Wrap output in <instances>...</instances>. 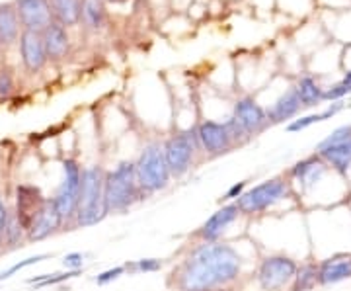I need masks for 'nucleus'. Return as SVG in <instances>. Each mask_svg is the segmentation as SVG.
<instances>
[{
  "mask_svg": "<svg viewBox=\"0 0 351 291\" xmlns=\"http://www.w3.org/2000/svg\"><path fill=\"white\" fill-rule=\"evenodd\" d=\"M10 211H8V207H6V203L2 202V198H0V241H2V237H4V231H6V225H8V221H10Z\"/></svg>",
  "mask_w": 351,
  "mask_h": 291,
  "instance_id": "obj_36",
  "label": "nucleus"
},
{
  "mask_svg": "<svg viewBox=\"0 0 351 291\" xmlns=\"http://www.w3.org/2000/svg\"><path fill=\"white\" fill-rule=\"evenodd\" d=\"M43 41H45V51H47V59L51 63H59L69 57L71 53V34L69 27H64L59 22L53 24L43 32Z\"/></svg>",
  "mask_w": 351,
  "mask_h": 291,
  "instance_id": "obj_15",
  "label": "nucleus"
},
{
  "mask_svg": "<svg viewBox=\"0 0 351 291\" xmlns=\"http://www.w3.org/2000/svg\"><path fill=\"white\" fill-rule=\"evenodd\" d=\"M2 246H4V242L0 241V254H2Z\"/></svg>",
  "mask_w": 351,
  "mask_h": 291,
  "instance_id": "obj_40",
  "label": "nucleus"
},
{
  "mask_svg": "<svg viewBox=\"0 0 351 291\" xmlns=\"http://www.w3.org/2000/svg\"><path fill=\"white\" fill-rule=\"evenodd\" d=\"M125 274V266H115L112 270H106V272H101L100 276L96 278V283L98 286H106V283H110L113 279L121 278Z\"/></svg>",
  "mask_w": 351,
  "mask_h": 291,
  "instance_id": "obj_34",
  "label": "nucleus"
},
{
  "mask_svg": "<svg viewBox=\"0 0 351 291\" xmlns=\"http://www.w3.org/2000/svg\"><path fill=\"white\" fill-rule=\"evenodd\" d=\"M137 168V178L143 191H158L168 186L170 182V170L164 159V151L160 143H149L141 154L138 161L135 163Z\"/></svg>",
  "mask_w": 351,
  "mask_h": 291,
  "instance_id": "obj_4",
  "label": "nucleus"
},
{
  "mask_svg": "<svg viewBox=\"0 0 351 291\" xmlns=\"http://www.w3.org/2000/svg\"><path fill=\"white\" fill-rule=\"evenodd\" d=\"M47 258H49V254H38V256H29V258H25V260H22V262H16V264L8 268V270L0 272V281L12 278L16 272H20V270H24V268L27 266H34V264H39V262H43V260H47Z\"/></svg>",
  "mask_w": 351,
  "mask_h": 291,
  "instance_id": "obj_30",
  "label": "nucleus"
},
{
  "mask_svg": "<svg viewBox=\"0 0 351 291\" xmlns=\"http://www.w3.org/2000/svg\"><path fill=\"white\" fill-rule=\"evenodd\" d=\"M49 4L55 22L69 30L80 25V0H49Z\"/></svg>",
  "mask_w": 351,
  "mask_h": 291,
  "instance_id": "obj_23",
  "label": "nucleus"
},
{
  "mask_svg": "<svg viewBox=\"0 0 351 291\" xmlns=\"http://www.w3.org/2000/svg\"><path fill=\"white\" fill-rule=\"evenodd\" d=\"M22 34V24L16 12V6L12 2H2L0 4V45L2 47H10L14 43H18Z\"/></svg>",
  "mask_w": 351,
  "mask_h": 291,
  "instance_id": "obj_21",
  "label": "nucleus"
},
{
  "mask_svg": "<svg viewBox=\"0 0 351 291\" xmlns=\"http://www.w3.org/2000/svg\"><path fill=\"white\" fill-rule=\"evenodd\" d=\"M232 115L237 117V121H239L240 126L248 131L250 137L262 133L263 129L269 126L267 114H265V108L260 106L252 96H244V98H239V100L234 102V106H232Z\"/></svg>",
  "mask_w": 351,
  "mask_h": 291,
  "instance_id": "obj_13",
  "label": "nucleus"
},
{
  "mask_svg": "<svg viewBox=\"0 0 351 291\" xmlns=\"http://www.w3.org/2000/svg\"><path fill=\"white\" fill-rule=\"evenodd\" d=\"M341 82H343L346 86H350V89H351V71H348V73L343 75V78H341Z\"/></svg>",
  "mask_w": 351,
  "mask_h": 291,
  "instance_id": "obj_39",
  "label": "nucleus"
},
{
  "mask_svg": "<svg viewBox=\"0 0 351 291\" xmlns=\"http://www.w3.org/2000/svg\"><path fill=\"white\" fill-rule=\"evenodd\" d=\"M63 264L66 270H82V266H84V258H82V254L80 253H71L64 256Z\"/></svg>",
  "mask_w": 351,
  "mask_h": 291,
  "instance_id": "obj_35",
  "label": "nucleus"
},
{
  "mask_svg": "<svg viewBox=\"0 0 351 291\" xmlns=\"http://www.w3.org/2000/svg\"><path fill=\"white\" fill-rule=\"evenodd\" d=\"M330 166L320 154H313L299 161L297 165L291 168V176L295 182H299L302 188H311L316 182H320V178L326 174Z\"/></svg>",
  "mask_w": 351,
  "mask_h": 291,
  "instance_id": "obj_18",
  "label": "nucleus"
},
{
  "mask_svg": "<svg viewBox=\"0 0 351 291\" xmlns=\"http://www.w3.org/2000/svg\"><path fill=\"white\" fill-rule=\"evenodd\" d=\"M143 194L145 191L141 190L135 163L123 161V163H119V165L115 166L113 170L106 172L104 198H106L108 213L127 211L133 203L141 200Z\"/></svg>",
  "mask_w": 351,
  "mask_h": 291,
  "instance_id": "obj_3",
  "label": "nucleus"
},
{
  "mask_svg": "<svg viewBox=\"0 0 351 291\" xmlns=\"http://www.w3.org/2000/svg\"><path fill=\"white\" fill-rule=\"evenodd\" d=\"M80 178H82V168L76 161L66 159L63 163V182L59 184L57 194L53 198L59 213L63 217V225L66 221L75 219L78 194H80Z\"/></svg>",
  "mask_w": 351,
  "mask_h": 291,
  "instance_id": "obj_7",
  "label": "nucleus"
},
{
  "mask_svg": "<svg viewBox=\"0 0 351 291\" xmlns=\"http://www.w3.org/2000/svg\"><path fill=\"white\" fill-rule=\"evenodd\" d=\"M61 227H63V217L59 213L53 198H47L43 207H41V211L36 217V221L32 223V227L27 231V241H45L47 237L55 235Z\"/></svg>",
  "mask_w": 351,
  "mask_h": 291,
  "instance_id": "obj_14",
  "label": "nucleus"
},
{
  "mask_svg": "<svg viewBox=\"0 0 351 291\" xmlns=\"http://www.w3.org/2000/svg\"><path fill=\"white\" fill-rule=\"evenodd\" d=\"M287 184L283 180H279V178H274V180H265V182L254 186L248 191H244L237 200V205H239L240 213L254 216V213H262L279 200L287 198Z\"/></svg>",
  "mask_w": 351,
  "mask_h": 291,
  "instance_id": "obj_6",
  "label": "nucleus"
},
{
  "mask_svg": "<svg viewBox=\"0 0 351 291\" xmlns=\"http://www.w3.org/2000/svg\"><path fill=\"white\" fill-rule=\"evenodd\" d=\"M104 182H106V172L100 166H88L82 170L75 225L90 227V225L100 223L101 219L108 216L106 198H104Z\"/></svg>",
  "mask_w": 351,
  "mask_h": 291,
  "instance_id": "obj_2",
  "label": "nucleus"
},
{
  "mask_svg": "<svg viewBox=\"0 0 351 291\" xmlns=\"http://www.w3.org/2000/svg\"><path fill=\"white\" fill-rule=\"evenodd\" d=\"M195 133H197L201 149L207 154H211V156H221V154L234 149V143H232L228 131H226V126L221 124V121L205 119L197 126Z\"/></svg>",
  "mask_w": 351,
  "mask_h": 291,
  "instance_id": "obj_11",
  "label": "nucleus"
},
{
  "mask_svg": "<svg viewBox=\"0 0 351 291\" xmlns=\"http://www.w3.org/2000/svg\"><path fill=\"white\" fill-rule=\"evenodd\" d=\"M244 190H246V182H239V184H234V186H230L228 188V191L225 194V202H228V200H239L240 196L244 194Z\"/></svg>",
  "mask_w": 351,
  "mask_h": 291,
  "instance_id": "obj_37",
  "label": "nucleus"
},
{
  "mask_svg": "<svg viewBox=\"0 0 351 291\" xmlns=\"http://www.w3.org/2000/svg\"><path fill=\"white\" fill-rule=\"evenodd\" d=\"M45 200L47 198H43V194L36 186L22 184L16 188V211H14V216L20 221V225L24 227L25 233L29 231L32 223L36 221Z\"/></svg>",
  "mask_w": 351,
  "mask_h": 291,
  "instance_id": "obj_12",
  "label": "nucleus"
},
{
  "mask_svg": "<svg viewBox=\"0 0 351 291\" xmlns=\"http://www.w3.org/2000/svg\"><path fill=\"white\" fill-rule=\"evenodd\" d=\"M351 278V254H334L318 264V283L332 286Z\"/></svg>",
  "mask_w": 351,
  "mask_h": 291,
  "instance_id": "obj_16",
  "label": "nucleus"
},
{
  "mask_svg": "<svg viewBox=\"0 0 351 291\" xmlns=\"http://www.w3.org/2000/svg\"><path fill=\"white\" fill-rule=\"evenodd\" d=\"M297 268V262L289 256H267L258 270V281L263 291L283 290L293 281Z\"/></svg>",
  "mask_w": 351,
  "mask_h": 291,
  "instance_id": "obj_8",
  "label": "nucleus"
},
{
  "mask_svg": "<svg viewBox=\"0 0 351 291\" xmlns=\"http://www.w3.org/2000/svg\"><path fill=\"white\" fill-rule=\"evenodd\" d=\"M106 2H108V6H110V4H112V6H123L129 0H106Z\"/></svg>",
  "mask_w": 351,
  "mask_h": 291,
  "instance_id": "obj_38",
  "label": "nucleus"
},
{
  "mask_svg": "<svg viewBox=\"0 0 351 291\" xmlns=\"http://www.w3.org/2000/svg\"><path fill=\"white\" fill-rule=\"evenodd\" d=\"M18 51H20L22 65L29 75H38L45 69V65L49 63L43 34L22 30L20 39H18Z\"/></svg>",
  "mask_w": 351,
  "mask_h": 291,
  "instance_id": "obj_10",
  "label": "nucleus"
},
{
  "mask_svg": "<svg viewBox=\"0 0 351 291\" xmlns=\"http://www.w3.org/2000/svg\"><path fill=\"white\" fill-rule=\"evenodd\" d=\"M302 104L299 94H297V89L295 86H289L279 98H277L271 108L265 110L267 114V121L269 124H285L289 119H293L295 115L301 112Z\"/></svg>",
  "mask_w": 351,
  "mask_h": 291,
  "instance_id": "obj_17",
  "label": "nucleus"
},
{
  "mask_svg": "<svg viewBox=\"0 0 351 291\" xmlns=\"http://www.w3.org/2000/svg\"><path fill=\"white\" fill-rule=\"evenodd\" d=\"M27 239V233L24 231V227L20 225V221L16 219V216H10V221L6 225V231H4V237H2V242L4 244H10V246H18L22 239Z\"/></svg>",
  "mask_w": 351,
  "mask_h": 291,
  "instance_id": "obj_28",
  "label": "nucleus"
},
{
  "mask_svg": "<svg viewBox=\"0 0 351 291\" xmlns=\"http://www.w3.org/2000/svg\"><path fill=\"white\" fill-rule=\"evenodd\" d=\"M350 137H351V126L338 127V129H334V131L328 135L326 139L322 141V143L316 147V151H322V149H328V147H334V145H338V143L348 141Z\"/></svg>",
  "mask_w": 351,
  "mask_h": 291,
  "instance_id": "obj_31",
  "label": "nucleus"
},
{
  "mask_svg": "<svg viewBox=\"0 0 351 291\" xmlns=\"http://www.w3.org/2000/svg\"><path fill=\"white\" fill-rule=\"evenodd\" d=\"M197 147H199V141H197L195 131H180L164 141L162 151L170 176L180 178L188 172L193 165Z\"/></svg>",
  "mask_w": 351,
  "mask_h": 291,
  "instance_id": "obj_5",
  "label": "nucleus"
},
{
  "mask_svg": "<svg viewBox=\"0 0 351 291\" xmlns=\"http://www.w3.org/2000/svg\"><path fill=\"white\" fill-rule=\"evenodd\" d=\"M343 110V102H332L330 104V108L324 110V112H320V114H311V115H304V117H297V119H293L291 124H287V131L289 133H297V131H302V129H306V127L314 126V124H320V121H326L330 117H334L336 114H339Z\"/></svg>",
  "mask_w": 351,
  "mask_h": 291,
  "instance_id": "obj_25",
  "label": "nucleus"
},
{
  "mask_svg": "<svg viewBox=\"0 0 351 291\" xmlns=\"http://www.w3.org/2000/svg\"><path fill=\"white\" fill-rule=\"evenodd\" d=\"M162 268V260L158 258H143V260H137L135 264H127L125 270H135V272H158Z\"/></svg>",
  "mask_w": 351,
  "mask_h": 291,
  "instance_id": "obj_32",
  "label": "nucleus"
},
{
  "mask_svg": "<svg viewBox=\"0 0 351 291\" xmlns=\"http://www.w3.org/2000/svg\"><path fill=\"white\" fill-rule=\"evenodd\" d=\"M14 6L22 30L43 34L55 22L49 0H14Z\"/></svg>",
  "mask_w": 351,
  "mask_h": 291,
  "instance_id": "obj_9",
  "label": "nucleus"
},
{
  "mask_svg": "<svg viewBox=\"0 0 351 291\" xmlns=\"http://www.w3.org/2000/svg\"><path fill=\"white\" fill-rule=\"evenodd\" d=\"M80 25L98 34L108 25V2L106 0H80Z\"/></svg>",
  "mask_w": 351,
  "mask_h": 291,
  "instance_id": "obj_20",
  "label": "nucleus"
},
{
  "mask_svg": "<svg viewBox=\"0 0 351 291\" xmlns=\"http://www.w3.org/2000/svg\"><path fill=\"white\" fill-rule=\"evenodd\" d=\"M225 126H226V131H228V135H230V139H232V143H234V147H237V145H242V143H246V141L250 139L248 131L240 126L234 115H230V117L226 119Z\"/></svg>",
  "mask_w": 351,
  "mask_h": 291,
  "instance_id": "obj_29",
  "label": "nucleus"
},
{
  "mask_svg": "<svg viewBox=\"0 0 351 291\" xmlns=\"http://www.w3.org/2000/svg\"><path fill=\"white\" fill-rule=\"evenodd\" d=\"M240 254L223 242H207L182 260L172 272L178 291H221L240 276Z\"/></svg>",
  "mask_w": 351,
  "mask_h": 291,
  "instance_id": "obj_1",
  "label": "nucleus"
},
{
  "mask_svg": "<svg viewBox=\"0 0 351 291\" xmlns=\"http://www.w3.org/2000/svg\"><path fill=\"white\" fill-rule=\"evenodd\" d=\"M316 154H320L326 165L338 172H348V168L351 166V137L343 143H338L334 147H328L322 151H316Z\"/></svg>",
  "mask_w": 351,
  "mask_h": 291,
  "instance_id": "obj_22",
  "label": "nucleus"
},
{
  "mask_svg": "<svg viewBox=\"0 0 351 291\" xmlns=\"http://www.w3.org/2000/svg\"><path fill=\"white\" fill-rule=\"evenodd\" d=\"M318 283V264L314 262H304L302 266L297 268V274L291 281V291H311Z\"/></svg>",
  "mask_w": 351,
  "mask_h": 291,
  "instance_id": "obj_26",
  "label": "nucleus"
},
{
  "mask_svg": "<svg viewBox=\"0 0 351 291\" xmlns=\"http://www.w3.org/2000/svg\"><path fill=\"white\" fill-rule=\"evenodd\" d=\"M80 272L82 270H66V272H59V274H41V276L27 279V283L36 286V288H49V286H57V283H63L66 279L80 276Z\"/></svg>",
  "mask_w": 351,
  "mask_h": 291,
  "instance_id": "obj_27",
  "label": "nucleus"
},
{
  "mask_svg": "<svg viewBox=\"0 0 351 291\" xmlns=\"http://www.w3.org/2000/svg\"><path fill=\"white\" fill-rule=\"evenodd\" d=\"M295 89H297V94H299V98H301L302 108H313V106L322 102V92H324V89L316 82L314 76L302 75L301 78L297 80Z\"/></svg>",
  "mask_w": 351,
  "mask_h": 291,
  "instance_id": "obj_24",
  "label": "nucleus"
},
{
  "mask_svg": "<svg viewBox=\"0 0 351 291\" xmlns=\"http://www.w3.org/2000/svg\"><path fill=\"white\" fill-rule=\"evenodd\" d=\"M2 49H4V47H2V45H0V53H2Z\"/></svg>",
  "mask_w": 351,
  "mask_h": 291,
  "instance_id": "obj_41",
  "label": "nucleus"
},
{
  "mask_svg": "<svg viewBox=\"0 0 351 291\" xmlns=\"http://www.w3.org/2000/svg\"><path fill=\"white\" fill-rule=\"evenodd\" d=\"M239 213L240 209L237 203H230V205L221 207L219 211H215L213 216L203 223V227L199 231V237L205 242H215L223 235V231L239 217Z\"/></svg>",
  "mask_w": 351,
  "mask_h": 291,
  "instance_id": "obj_19",
  "label": "nucleus"
},
{
  "mask_svg": "<svg viewBox=\"0 0 351 291\" xmlns=\"http://www.w3.org/2000/svg\"><path fill=\"white\" fill-rule=\"evenodd\" d=\"M14 92V75L8 69L0 71V98H8Z\"/></svg>",
  "mask_w": 351,
  "mask_h": 291,
  "instance_id": "obj_33",
  "label": "nucleus"
}]
</instances>
